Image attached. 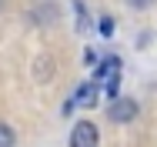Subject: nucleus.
<instances>
[{
  "instance_id": "obj_1",
  "label": "nucleus",
  "mask_w": 157,
  "mask_h": 147,
  "mask_svg": "<svg viewBox=\"0 0 157 147\" xmlns=\"http://www.w3.org/2000/svg\"><path fill=\"white\" fill-rule=\"evenodd\" d=\"M97 87H104L107 97H117L121 90V57H104V64L97 67Z\"/></svg>"
},
{
  "instance_id": "obj_2",
  "label": "nucleus",
  "mask_w": 157,
  "mask_h": 147,
  "mask_svg": "<svg viewBox=\"0 0 157 147\" xmlns=\"http://www.w3.org/2000/svg\"><path fill=\"white\" fill-rule=\"evenodd\" d=\"M100 134H97V124L90 120H77L74 130H70V147H97Z\"/></svg>"
},
{
  "instance_id": "obj_3",
  "label": "nucleus",
  "mask_w": 157,
  "mask_h": 147,
  "mask_svg": "<svg viewBox=\"0 0 157 147\" xmlns=\"http://www.w3.org/2000/svg\"><path fill=\"white\" fill-rule=\"evenodd\" d=\"M107 117L114 120V124H130V120L137 117V100H130V97H114Z\"/></svg>"
},
{
  "instance_id": "obj_4",
  "label": "nucleus",
  "mask_w": 157,
  "mask_h": 147,
  "mask_svg": "<svg viewBox=\"0 0 157 147\" xmlns=\"http://www.w3.org/2000/svg\"><path fill=\"white\" fill-rule=\"evenodd\" d=\"M97 94H100V87L97 84H77V90H74V97H70V104H77V107H94L97 104Z\"/></svg>"
},
{
  "instance_id": "obj_5",
  "label": "nucleus",
  "mask_w": 157,
  "mask_h": 147,
  "mask_svg": "<svg viewBox=\"0 0 157 147\" xmlns=\"http://www.w3.org/2000/svg\"><path fill=\"white\" fill-rule=\"evenodd\" d=\"M13 144H17V134L7 124H0V147H13Z\"/></svg>"
},
{
  "instance_id": "obj_6",
  "label": "nucleus",
  "mask_w": 157,
  "mask_h": 147,
  "mask_svg": "<svg viewBox=\"0 0 157 147\" xmlns=\"http://www.w3.org/2000/svg\"><path fill=\"white\" fill-rule=\"evenodd\" d=\"M100 33H104V37L114 33V17H100Z\"/></svg>"
},
{
  "instance_id": "obj_7",
  "label": "nucleus",
  "mask_w": 157,
  "mask_h": 147,
  "mask_svg": "<svg viewBox=\"0 0 157 147\" xmlns=\"http://www.w3.org/2000/svg\"><path fill=\"white\" fill-rule=\"evenodd\" d=\"M127 3H130L134 10H151V7H154L157 0H127Z\"/></svg>"
},
{
  "instance_id": "obj_8",
  "label": "nucleus",
  "mask_w": 157,
  "mask_h": 147,
  "mask_svg": "<svg viewBox=\"0 0 157 147\" xmlns=\"http://www.w3.org/2000/svg\"><path fill=\"white\" fill-rule=\"evenodd\" d=\"M84 64H87V67H94V64H97V54H94V50H90V47L84 50Z\"/></svg>"
}]
</instances>
